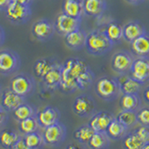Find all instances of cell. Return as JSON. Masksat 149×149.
Segmentation results:
<instances>
[{"label": "cell", "mask_w": 149, "mask_h": 149, "mask_svg": "<svg viewBox=\"0 0 149 149\" xmlns=\"http://www.w3.org/2000/svg\"><path fill=\"white\" fill-rule=\"evenodd\" d=\"M95 74L88 64L81 59L70 58L62 64L60 88L64 93L86 91L94 82Z\"/></svg>", "instance_id": "obj_1"}, {"label": "cell", "mask_w": 149, "mask_h": 149, "mask_svg": "<svg viewBox=\"0 0 149 149\" xmlns=\"http://www.w3.org/2000/svg\"><path fill=\"white\" fill-rule=\"evenodd\" d=\"M114 44L108 39L104 31L99 29L92 30L87 36L85 48L90 54L93 56H102L113 48Z\"/></svg>", "instance_id": "obj_2"}, {"label": "cell", "mask_w": 149, "mask_h": 149, "mask_svg": "<svg viewBox=\"0 0 149 149\" xmlns=\"http://www.w3.org/2000/svg\"><path fill=\"white\" fill-rule=\"evenodd\" d=\"M94 91L97 96L104 101H114L121 94L120 84L118 77L105 76L97 80Z\"/></svg>", "instance_id": "obj_3"}, {"label": "cell", "mask_w": 149, "mask_h": 149, "mask_svg": "<svg viewBox=\"0 0 149 149\" xmlns=\"http://www.w3.org/2000/svg\"><path fill=\"white\" fill-rule=\"evenodd\" d=\"M9 88L23 98L32 95L35 91L36 83L34 78L27 74H18L9 84Z\"/></svg>", "instance_id": "obj_4"}, {"label": "cell", "mask_w": 149, "mask_h": 149, "mask_svg": "<svg viewBox=\"0 0 149 149\" xmlns=\"http://www.w3.org/2000/svg\"><path fill=\"white\" fill-rule=\"evenodd\" d=\"M67 130L62 122H57L44 129L42 132L46 146L57 147L62 144L66 138Z\"/></svg>", "instance_id": "obj_5"}, {"label": "cell", "mask_w": 149, "mask_h": 149, "mask_svg": "<svg viewBox=\"0 0 149 149\" xmlns=\"http://www.w3.org/2000/svg\"><path fill=\"white\" fill-rule=\"evenodd\" d=\"M96 104L94 99L88 94H81L74 99L72 110L79 118H88L95 114Z\"/></svg>", "instance_id": "obj_6"}, {"label": "cell", "mask_w": 149, "mask_h": 149, "mask_svg": "<svg viewBox=\"0 0 149 149\" xmlns=\"http://www.w3.org/2000/svg\"><path fill=\"white\" fill-rule=\"evenodd\" d=\"M21 66V59L15 51L10 49L0 50V74H10L18 71Z\"/></svg>", "instance_id": "obj_7"}, {"label": "cell", "mask_w": 149, "mask_h": 149, "mask_svg": "<svg viewBox=\"0 0 149 149\" xmlns=\"http://www.w3.org/2000/svg\"><path fill=\"white\" fill-rule=\"evenodd\" d=\"M6 10V16L14 24L20 25L25 23L31 17V8L29 6H23V5L16 4L10 2Z\"/></svg>", "instance_id": "obj_8"}, {"label": "cell", "mask_w": 149, "mask_h": 149, "mask_svg": "<svg viewBox=\"0 0 149 149\" xmlns=\"http://www.w3.org/2000/svg\"><path fill=\"white\" fill-rule=\"evenodd\" d=\"M134 56L128 50H119L116 52L111 60V67L116 73L126 74L130 73L134 61Z\"/></svg>", "instance_id": "obj_9"}, {"label": "cell", "mask_w": 149, "mask_h": 149, "mask_svg": "<svg viewBox=\"0 0 149 149\" xmlns=\"http://www.w3.org/2000/svg\"><path fill=\"white\" fill-rule=\"evenodd\" d=\"M54 25L56 32H58L60 35L64 36L74 31L80 29L81 20L70 17L62 12L56 18Z\"/></svg>", "instance_id": "obj_10"}, {"label": "cell", "mask_w": 149, "mask_h": 149, "mask_svg": "<svg viewBox=\"0 0 149 149\" xmlns=\"http://www.w3.org/2000/svg\"><path fill=\"white\" fill-rule=\"evenodd\" d=\"M130 74L142 85L149 81V57H135Z\"/></svg>", "instance_id": "obj_11"}, {"label": "cell", "mask_w": 149, "mask_h": 149, "mask_svg": "<svg viewBox=\"0 0 149 149\" xmlns=\"http://www.w3.org/2000/svg\"><path fill=\"white\" fill-rule=\"evenodd\" d=\"M55 31L54 23L48 19H41L36 22L32 26V35L39 41L49 40Z\"/></svg>", "instance_id": "obj_12"}, {"label": "cell", "mask_w": 149, "mask_h": 149, "mask_svg": "<svg viewBox=\"0 0 149 149\" xmlns=\"http://www.w3.org/2000/svg\"><path fill=\"white\" fill-rule=\"evenodd\" d=\"M116 116L107 111H100L91 116L88 124L95 132H105L108 126Z\"/></svg>", "instance_id": "obj_13"}, {"label": "cell", "mask_w": 149, "mask_h": 149, "mask_svg": "<svg viewBox=\"0 0 149 149\" xmlns=\"http://www.w3.org/2000/svg\"><path fill=\"white\" fill-rule=\"evenodd\" d=\"M36 118L40 128H47L60 121V111L53 106H45L36 113Z\"/></svg>", "instance_id": "obj_14"}, {"label": "cell", "mask_w": 149, "mask_h": 149, "mask_svg": "<svg viewBox=\"0 0 149 149\" xmlns=\"http://www.w3.org/2000/svg\"><path fill=\"white\" fill-rule=\"evenodd\" d=\"M24 99L17 93L12 91L10 88L5 90L1 94V100H0V106L8 112L14 111L18 106L24 102Z\"/></svg>", "instance_id": "obj_15"}, {"label": "cell", "mask_w": 149, "mask_h": 149, "mask_svg": "<svg viewBox=\"0 0 149 149\" xmlns=\"http://www.w3.org/2000/svg\"><path fill=\"white\" fill-rule=\"evenodd\" d=\"M41 80L47 90L55 91L56 88H60L62 81V64L56 63Z\"/></svg>", "instance_id": "obj_16"}, {"label": "cell", "mask_w": 149, "mask_h": 149, "mask_svg": "<svg viewBox=\"0 0 149 149\" xmlns=\"http://www.w3.org/2000/svg\"><path fill=\"white\" fill-rule=\"evenodd\" d=\"M88 34L81 29L76 30L70 34L64 36V42L69 49L73 50L82 49L86 44Z\"/></svg>", "instance_id": "obj_17"}, {"label": "cell", "mask_w": 149, "mask_h": 149, "mask_svg": "<svg viewBox=\"0 0 149 149\" xmlns=\"http://www.w3.org/2000/svg\"><path fill=\"white\" fill-rule=\"evenodd\" d=\"M144 33H146V28L138 21H132L123 26V38L130 43L143 36Z\"/></svg>", "instance_id": "obj_18"}, {"label": "cell", "mask_w": 149, "mask_h": 149, "mask_svg": "<svg viewBox=\"0 0 149 149\" xmlns=\"http://www.w3.org/2000/svg\"><path fill=\"white\" fill-rule=\"evenodd\" d=\"M84 13L87 16L98 18L105 11L106 0H83Z\"/></svg>", "instance_id": "obj_19"}, {"label": "cell", "mask_w": 149, "mask_h": 149, "mask_svg": "<svg viewBox=\"0 0 149 149\" xmlns=\"http://www.w3.org/2000/svg\"><path fill=\"white\" fill-rule=\"evenodd\" d=\"M132 54L136 57H149V33H144L130 43Z\"/></svg>", "instance_id": "obj_20"}, {"label": "cell", "mask_w": 149, "mask_h": 149, "mask_svg": "<svg viewBox=\"0 0 149 149\" xmlns=\"http://www.w3.org/2000/svg\"><path fill=\"white\" fill-rule=\"evenodd\" d=\"M63 13L70 17L82 20V17L85 15L83 0H63Z\"/></svg>", "instance_id": "obj_21"}, {"label": "cell", "mask_w": 149, "mask_h": 149, "mask_svg": "<svg viewBox=\"0 0 149 149\" xmlns=\"http://www.w3.org/2000/svg\"><path fill=\"white\" fill-rule=\"evenodd\" d=\"M118 79L120 84L122 94H138L140 90H141L142 84L132 78L130 74V76H128L127 74H120V77H118Z\"/></svg>", "instance_id": "obj_22"}, {"label": "cell", "mask_w": 149, "mask_h": 149, "mask_svg": "<svg viewBox=\"0 0 149 149\" xmlns=\"http://www.w3.org/2000/svg\"><path fill=\"white\" fill-rule=\"evenodd\" d=\"M142 100L139 94H122L119 105L121 110L137 112L141 108Z\"/></svg>", "instance_id": "obj_23"}, {"label": "cell", "mask_w": 149, "mask_h": 149, "mask_svg": "<svg viewBox=\"0 0 149 149\" xmlns=\"http://www.w3.org/2000/svg\"><path fill=\"white\" fill-rule=\"evenodd\" d=\"M104 32L114 45L119 43L123 38V26L116 21H111L107 23Z\"/></svg>", "instance_id": "obj_24"}, {"label": "cell", "mask_w": 149, "mask_h": 149, "mask_svg": "<svg viewBox=\"0 0 149 149\" xmlns=\"http://www.w3.org/2000/svg\"><path fill=\"white\" fill-rule=\"evenodd\" d=\"M105 132L111 140L119 141V140H122L128 134L129 130L115 118L108 126Z\"/></svg>", "instance_id": "obj_25"}, {"label": "cell", "mask_w": 149, "mask_h": 149, "mask_svg": "<svg viewBox=\"0 0 149 149\" xmlns=\"http://www.w3.org/2000/svg\"><path fill=\"white\" fill-rule=\"evenodd\" d=\"M95 132L88 123L79 126L77 129L74 130L73 133V137L76 141L84 146H88V142L94 135Z\"/></svg>", "instance_id": "obj_26"}, {"label": "cell", "mask_w": 149, "mask_h": 149, "mask_svg": "<svg viewBox=\"0 0 149 149\" xmlns=\"http://www.w3.org/2000/svg\"><path fill=\"white\" fill-rule=\"evenodd\" d=\"M56 63H57L49 58H42V59L37 60L34 64V67H33V71H34L35 76L36 77L42 79L44 77L45 74L48 73Z\"/></svg>", "instance_id": "obj_27"}, {"label": "cell", "mask_w": 149, "mask_h": 149, "mask_svg": "<svg viewBox=\"0 0 149 149\" xmlns=\"http://www.w3.org/2000/svg\"><path fill=\"white\" fill-rule=\"evenodd\" d=\"M110 140L106 132H95L87 146L90 149H108Z\"/></svg>", "instance_id": "obj_28"}, {"label": "cell", "mask_w": 149, "mask_h": 149, "mask_svg": "<svg viewBox=\"0 0 149 149\" xmlns=\"http://www.w3.org/2000/svg\"><path fill=\"white\" fill-rule=\"evenodd\" d=\"M37 111L35 106L32 104L23 102L20 106H18L17 108L13 111L14 118H15L18 121H22L23 119L32 118V116H36Z\"/></svg>", "instance_id": "obj_29"}, {"label": "cell", "mask_w": 149, "mask_h": 149, "mask_svg": "<svg viewBox=\"0 0 149 149\" xmlns=\"http://www.w3.org/2000/svg\"><path fill=\"white\" fill-rule=\"evenodd\" d=\"M121 141H122L123 149H141L144 144L143 141L134 130L129 132Z\"/></svg>", "instance_id": "obj_30"}, {"label": "cell", "mask_w": 149, "mask_h": 149, "mask_svg": "<svg viewBox=\"0 0 149 149\" xmlns=\"http://www.w3.org/2000/svg\"><path fill=\"white\" fill-rule=\"evenodd\" d=\"M21 136L12 130H4L0 132V146L4 149H10Z\"/></svg>", "instance_id": "obj_31"}, {"label": "cell", "mask_w": 149, "mask_h": 149, "mask_svg": "<svg viewBox=\"0 0 149 149\" xmlns=\"http://www.w3.org/2000/svg\"><path fill=\"white\" fill-rule=\"evenodd\" d=\"M23 139L29 149H41L45 146L43 135L38 130L23 135Z\"/></svg>", "instance_id": "obj_32"}, {"label": "cell", "mask_w": 149, "mask_h": 149, "mask_svg": "<svg viewBox=\"0 0 149 149\" xmlns=\"http://www.w3.org/2000/svg\"><path fill=\"white\" fill-rule=\"evenodd\" d=\"M120 123H122L129 130L133 128L135 125L138 123L137 121V114L135 111H125L121 110V112L116 116Z\"/></svg>", "instance_id": "obj_33"}, {"label": "cell", "mask_w": 149, "mask_h": 149, "mask_svg": "<svg viewBox=\"0 0 149 149\" xmlns=\"http://www.w3.org/2000/svg\"><path fill=\"white\" fill-rule=\"evenodd\" d=\"M40 126L38 124L36 116H32V118L19 121V130L23 135L37 132Z\"/></svg>", "instance_id": "obj_34"}, {"label": "cell", "mask_w": 149, "mask_h": 149, "mask_svg": "<svg viewBox=\"0 0 149 149\" xmlns=\"http://www.w3.org/2000/svg\"><path fill=\"white\" fill-rule=\"evenodd\" d=\"M137 121L141 126L149 128V106L141 107L137 112Z\"/></svg>", "instance_id": "obj_35"}, {"label": "cell", "mask_w": 149, "mask_h": 149, "mask_svg": "<svg viewBox=\"0 0 149 149\" xmlns=\"http://www.w3.org/2000/svg\"><path fill=\"white\" fill-rule=\"evenodd\" d=\"M134 132L138 134V136L141 138L144 143H149V128L144 126H140L134 130Z\"/></svg>", "instance_id": "obj_36"}, {"label": "cell", "mask_w": 149, "mask_h": 149, "mask_svg": "<svg viewBox=\"0 0 149 149\" xmlns=\"http://www.w3.org/2000/svg\"><path fill=\"white\" fill-rule=\"evenodd\" d=\"M10 149H29V148H28V146H26L24 139H23V136H21Z\"/></svg>", "instance_id": "obj_37"}, {"label": "cell", "mask_w": 149, "mask_h": 149, "mask_svg": "<svg viewBox=\"0 0 149 149\" xmlns=\"http://www.w3.org/2000/svg\"><path fill=\"white\" fill-rule=\"evenodd\" d=\"M8 111L3 109L1 106H0V128L4 126L8 122Z\"/></svg>", "instance_id": "obj_38"}, {"label": "cell", "mask_w": 149, "mask_h": 149, "mask_svg": "<svg viewBox=\"0 0 149 149\" xmlns=\"http://www.w3.org/2000/svg\"><path fill=\"white\" fill-rule=\"evenodd\" d=\"M65 149H88L87 146H84V144H81L79 143H69L68 146L65 147Z\"/></svg>", "instance_id": "obj_39"}, {"label": "cell", "mask_w": 149, "mask_h": 149, "mask_svg": "<svg viewBox=\"0 0 149 149\" xmlns=\"http://www.w3.org/2000/svg\"><path fill=\"white\" fill-rule=\"evenodd\" d=\"M32 1L33 0H10V2H12V3L23 5V6H29V7H30Z\"/></svg>", "instance_id": "obj_40"}, {"label": "cell", "mask_w": 149, "mask_h": 149, "mask_svg": "<svg viewBox=\"0 0 149 149\" xmlns=\"http://www.w3.org/2000/svg\"><path fill=\"white\" fill-rule=\"evenodd\" d=\"M143 96V101L146 102L147 104H149V86L144 88Z\"/></svg>", "instance_id": "obj_41"}, {"label": "cell", "mask_w": 149, "mask_h": 149, "mask_svg": "<svg viewBox=\"0 0 149 149\" xmlns=\"http://www.w3.org/2000/svg\"><path fill=\"white\" fill-rule=\"evenodd\" d=\"M10 3V0H0V9H6Z\"/></svg>", "instance_id": "obj_42"}, {"label": "cell", "mask_w": 149, "mask_h": 149, "mask_svg": "<svg viewBox=\"0 0 149 149\" xmlns=\"http://www.w3.org/2000/svg\"><path fill=\"white\" fill-rule=\"evenodd\" d=\"M5 41V32L4 29L0 26V46H1Z\"/></svg>", "instance_id": "obj_43"}, {"label": "cell", "mask_w": 149, "mask_h": 149, "mask_svg": "<svg viewBox=\"0 0 149 149\" xmlns=\"http://www.w3.org/2000/svg\"><path fill=\"white\" fill-rule=\"evenodd\" d=\"M126 1L132 5H139V4L143 3L144 0H126Z\"/></svg>", "instance_id": "obj_44"}, {"label": "cell", "mask_w": 149, "mask_h": 149, "mask_svg": "<svg viewBox=\"0 0 149 149\" xmlns=\"http://www.w3.org/2000/svg\"><path fill=\"white\" fill-rule=\"evenodd\" d=\"M141 149H149V143H146L143 144V146Z\"/></svg>", "instance_id": "obj_45"}]
</instances>
